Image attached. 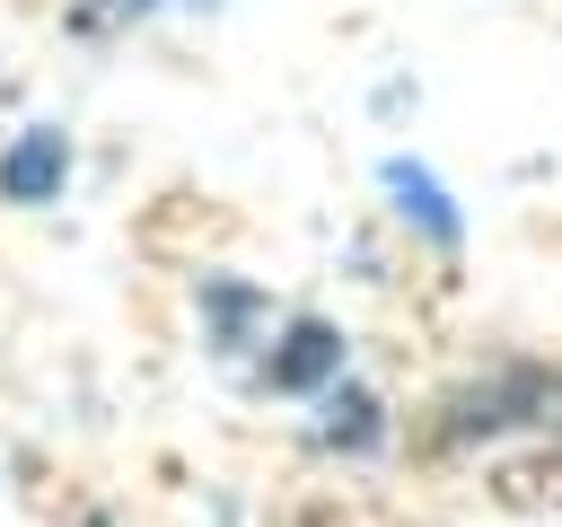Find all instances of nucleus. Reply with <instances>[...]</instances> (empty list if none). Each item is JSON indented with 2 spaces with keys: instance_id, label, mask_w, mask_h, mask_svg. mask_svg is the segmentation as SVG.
Returning a JSON list of instances; mask_svg holds the SVG:
<instances>
[{
  "instance_id": "nucleus-1",
  "label": "nucleus",
  "mask_w": 562,
  "mask_h": 527,
  "mask_svg": "<svg viewBox=\"0 0 562 527\" xmlns=\"http://www.w3.org/2000/svg\"><path fill=\"white\" fill-rule=\"evenodd\" d=\"M61 176H70V149H61V132H26V141L0 158V193H9V202H44Z\"/></svg>"
},
{
  "instance_id": "nucleus-2",
  "label": "nucleus",
  "mask_w": 562,
  "mask_h": 527,
  "mask_svg": "<svg viewBox=\"0 0 562 527\" xmlns=\"http://www.w3.org/2000/svg\"><path fill=\"white\" fill-rule=\"evenodd\" d=\"M325 369H342V343H334L325 325H299V334H290V351L272 360V386H316Z\"/></svg>"
}]
</instances>
